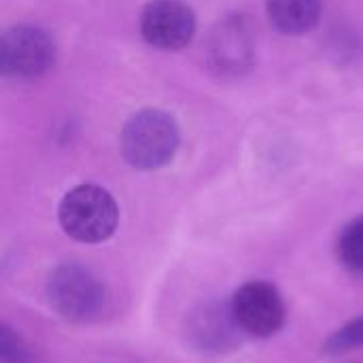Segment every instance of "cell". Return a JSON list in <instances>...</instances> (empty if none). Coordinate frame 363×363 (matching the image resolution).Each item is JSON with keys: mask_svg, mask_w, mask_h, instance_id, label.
<instances>
[{"mask_svg": "<svg viewBox=\"0 0 363 363\" xmlns=\"http://www.w3.org/2000/svg\"><path fill=\"white\" fill-rule=\"evenodd\" d=\"M57 219L70 238L85 245H96L115 234L119 208L106 189L98 185H79L62 198Z\"/></svg>", "mask_w": 363, "mask_h": 363, "instance_id": "6da1fadb", "label": "cell"}, {"mask_svg": "<svg viewBox=\"0 0 363 363\" xmlns=\"http://www.w3.org/2000/svg\"><path fill=\"white\" fill-rule=\"evenodd\" d=\"M179 147V128L162 111H140L121 132V153L138 170H157L168 164Z\"/></svg>", "mask_w": 363, "mask_h": 363, "instance_id": "7a4b0ae2", "label": "cell"}, {"mask_svg": "<svg viewBox=\"0 0 363 363\" xmlns=\"http://www.w3.org/2000/svg\"><path fill=\"white\" fill-rule=\"evenodd\" d=\"M47 296L53 311L70 321H89L104 306V285L77 264L57 266L49 274Z\"/></svg>", "mask_w": 363, "mask_h": 363, "instance_id": "3957f363", "label": "cell"}, {"mask_svg": "<svg viewBox=\"0 0 363 363\" xmlns=\"http://www.w3.org/2000/svg\"><path fill=\"white\" fill-rule=\"evenodd\" d=\"M232 315L247 336L270 338L285 325V302L279 289L266 281H251L238 287L230 302Z\"/></svg>", "mask_w": 363, "mask_h": 363, "instance_id": "277c9868", "label": "cell"}, {"mask_svg": "<svg viewBox=\"0 0 363 363\" xmlns=\"http://www.w3.org/2000/svg\"><path fill=\"white\" fill-rule=\"evenodd\" d=\"M55 57L53 40L34 26H17L4 32L0 45L2 72L17 79H30L51 68Z\"/></svg>", "mask_w": 363, "mask_h": 363, "instance_id": "5b68a950", "label": "cell"}, {"mask_svg": "<svg viewBox=\"0 0 363 363\" xmlns=\"http://www.w3.org/2000/svg\"><path fill=\"white\" fill-rule=\"evenodd\" d=\"M140 32L149 45L177 51L191 43L196 17L194 11L181 0H153L143 11Z\"/></svg>", "mask_w": 363, "mask_h": 363, "instance_id": "8992f818", "label": "cell"}, {"mask_svg": "<svg viewBox=\"0 0 363 363\" xmlns=\"http://www.w3.org/2000/svg\"><path fill=\"white\" fill-rule=\"evenodd\" d=\"M189 334L200 349L219 353L232 349L242 330L238 328L230 306H204L194 317Z\"/></svg>", "mask_w": 363, "mask_h": 363, "instance_id": "52a82bcc", "label": "cell"}, {"mask_svg": "<svg viewBox=\"0 0 363 363\" xmlns=\"http://www.w3.org/2000/svg\"><path fill=\"white\" fill-rule=\"evenodd\" d=\"M268 17L283 34H304L313 30L321 15V0H268Z\"/></svg>", "mask_w": 363, "mask_h": 363, "instance_id": "ba28073f", "label": "cell"}, {"mask_svg": "<svg viewBox=\"0 0 363 363\" xmlns=\"http://www.w3.org/2000/svg\"><path fill=\"white\" fill-rule=\"evenodd\" d=\"M338 257L342 266L355 274H363V217L353 219L338 238Z\"/></svg>", "mask_w": 363, "mask_h": 363, "instance_id": "9c48e42d", "label": "cell"}, {"mask_svg": "<svg viewBox=\"0 0 363 363\" xmlns=\"http://www.w3.org/2000/svg\"><path fill=\"white\" fill-rule=\"evenodd\" d=\"M359 347H363V317L351 321L349 325H345L342 330L332 334L330 340L325 342L323 351L330 355H338V353H347V351H353Z\"/></svg>", "mask_w": 363, "mask_h": 363, "instance_id": "30bf717a", "label": "cell"}, {"mask_svg": "<svg viewBox=\"0 0 363 363\" xmlns=\"http://www.w3.org/2000/svg\"><path fill=\"white\" fill-rule=\"evenodd\" d=\"M0 355L2 363H32L30 351L26 349L21 338L15 336L13 330H9L6 325H2L0 332Z\"/></svg>", "mask_w": 363, "mask_h": 363, "instance_id": "8fae6325", "label": "cell"}]
</instances>
